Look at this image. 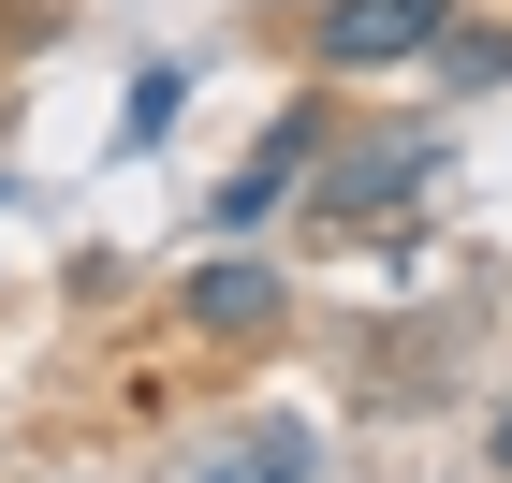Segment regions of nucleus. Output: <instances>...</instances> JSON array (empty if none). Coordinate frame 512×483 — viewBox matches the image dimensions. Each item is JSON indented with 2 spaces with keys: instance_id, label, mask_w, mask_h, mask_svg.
<instances>
[{
  "instance_id": "nucleus-5",
  "label": "nucleus",
  "mask_w": 512,
  "mask_h": 483,
  "mask_svg": "<svg viewBox=\"0 0 512 483\" xmlns=\"http://www.w3.org/2000/svg\"><path fill=\"white\" fill-rule=\"evenodd\" d=\"M176 88H191V74H132V103H118V147H161V132H176Z\"/></svg>"
},
{
  "instance_id": "nucleus-3",
  "label": "nucleus",
  "mask_w": 512,
  "mask_h": 483,
  "mask_svg": "<svg viewBox=\"0 0 512 483\" xmlns=\"http://www.w3.org/2000/svg\"><path fill=\"white\" fill-rule=\"evenodd\" d=\"M293 176H308V118L278 132V147H264V161H235V191L205 205V220H220V235H249V220H264V205H278V191H293Z\"/></svg>"
},
{
  "instance_id": "nucleus-6",
  "label": "nucleus",
  "mask_w": 512,
  "mask_h": 483,
  "mask_svg": "<svg viewBox=\"0 0 512 483\" xmlns=\"http://www.w3.org/2000/svg\"><path fill=\"white\" fill-rule=\"evenodd\" d=\"M498 469H512V410H498Z\"/></svg>"
},
{
  "instance_id": "nucleus-4",
  "label": "nucleus",
  "mask_w": 512,
  "mask_h": 483,
  "mask_svg": "<svg viewBox=\"0 0 512 483\" xmlns=\"http://www.w3.org/2000/svg\"><path fill=\"white\" fill-rule=\"evenodd\" d=\"M439 88H512V30H439Z\"/></svg>"
},
{
  "instance_id": "nucleus-1",
  "label": "nucleus",
  "mask_w": 512,
  "mask_h": 483,
  "mask_svg": "<svg viewBox=\"0 0 512 483\" xmlns=\"http://www.w3.org/2000/svg\"><path fill=\"white\" fill-rule=\"evenodd\" d=\"M454 0H322V74H381V59H439Z\"/></svg>"
},
{
  "instance_id": "nucleus-7",
  "label": "nucleus",
  "mask_w": 512,
  "mask_h": 483,
  "mask_svg": "<svg viewBox=\"0 0 512 483\" xmlns=\"http://www.w3.org/2000/svg\"><path fill=\"white\" fill-rule=\"evenodd\" d=\"M220 483H249V469H220Z\"/></svg>"
},
{
  "instance_id": "nucleus-2",
  "label": "nucleus",
  "mask_w": 512,
  "mask_h": 483,
  "mask_svg": "<svg viewBox=\"0 0 512 483\" xmlns=\"http://www.w3.org/2000/svg\"><path fill=\"white\" fill-rule=\"evenodd\" d=\"M176 308H191L205 337H264V322H278V279H264V264H205Z\"/></svg>"
}]
</instances>
